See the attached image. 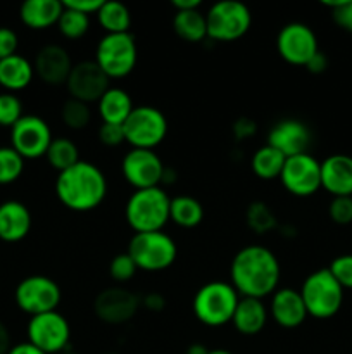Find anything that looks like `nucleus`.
Segmentation results:
<instances>
[{"label":"nucleus","mask_w":352,"mask_h":354,"mask_svg":"<svg viewBox=\"0 0 352 354\" xmlns=\"http://www.w3.org/2000/svg\"><path fill=\"white\" fill-rule=\"evenodd\" d=\"M169 220H173L182 228L199 227L204 220L202 204L195 197H175V199H171V206H169Z\"/></svg>","instance_id":"obj_29"},{"label":"nucleus","mask_w":352,"mask_h":354,"mask_svg":"<svg viewBox=\"0 0 352 354\" xmlns=\"http://www.w3.org/2000/svg\"><path fill=\"white\" fill-rule=\"evenodd\" d=\"M231 131H233L237 140H247V138L254 137L255 131H257V127H255V123L251 118H238L233 123Z\"/></svg>","instance_id":"obj_43"},{"label":"nucleus","mask_w":352,"mask_h":354,"mask_svg":"<svg viewBox=\"0 0 352 354\" xmlns=\"http://www.w3.org/2000/svg\"><path fill=\"white\" fill-rule=\"evenodd\" d=\"M328 214L337 225L352 223V196L333 197L328 207Z\"/></svg>","instance_id":"obj_39"},{"label":"nucleus","mask_w":352,"mask_h":354,"mask_svg":"<svg viewBox=\"0 0 352 354\" xmlns=\"http://www.w3.org/2000/svg\"><path fill=\"white\" fill-rule=\"evenodd\" d=\"M321 189L333 197L352 196V158L333 154L321 162Z\"/></svg>","instance_id":"obj_21"},{"label":"nucleus","mask_w":352,"mask_h":354,"mask_svg":"<svg viewBox=\"0 0 352 354\" xmlns=\"http://www.w3.org/2000/svg\"><path fill=\"white\" fill-rule=\"evenodd\" d=\"M186 354H209V351H207L206 346H204V344H199V342H195V344L188 346V349H186Z\"/></svg>","instance_id":"obj_51"},{"label":"nucleus","mask_w":352,"mask_h":354,"mask_svg":"<svg viewBox=\"0 0 352 354\" xmlns=\"http://www.w3.org/2000/svg\"><path fill=\"white\" fill-rule=\"evenodd\" d=\"M140 297L124 287H109L97 294L93 311L97 318L107 325L128 324L140 310Z\"/></svg>","instance_id":"obj_16"},{"label":"nucleus","mask_w":352,"mask_h":354,"mask_svg":"<svg viewBox=\"0 0 352 354\" xmlns=\"http://www.w3.org/2000/svg\"><path fill=\"white\" fill-rule=\"evenodd\" d=\"M207 38L214 41H235L244 37L252 24V14L245 3L223 0L206 12Z\"/></svg>","instance_id":"obj_8"},{"label":"nucleus","mask_w":352,"mask_h":354,"mask_svg":"<svg viewBox=\"0 0 352 354\" xmlns=\"http://www.w3.org/2000/svg\"><path fill=\"white\" fill-rule=\"evenodd\" d=\"M245 220H247L248 228L252 232H255V234H268V232L275 230L276 225H278L276 214L262 201H254L247 207V211H245Z\"/></svg>","instance_id":"obj_33"},{"label":"nucleus","mask_w":352,"mask_h":354,"mask_svg":"<svg viewBox=\"0 0 352 354\" xmlns=\"http://www.w3.org/2000/svg\"><path fill=\"white\" fill-rule=\"evenodd\" d=\"M306 68H307V71H309V73H314V75H320V73H323L324 69L328 68L326 55H324L323 52L320 50L316 55H314L313 59H311L309 62H307Z\"/></svg>","instance_id":"obj_46"},{"label":"nucleus","mask_w":352,"mask_h":354,"mask_svg":"<svg viewBox=\"0 0 352 354\" xmlns=\"http://www.w3.org/2000/svg\"><path fill=\"white\" fill-rule=\"evenodd\" d=\"M35 68L24 55L14 54L0 61V86L16 93L28 88L33 82Z\"/></svg>","instance_id":"obj_25"},{"label":"nucleus","mask_w":352,"mask_h":354,"mask_svg":"<svg viewBox=\"0 0 352 354\" xmlns=\"http://www.w3.org/2000/svg\"><path fill=\"white\" fill-rule=\"evenodd\" d=\"M61 120L71 130H83L92 121V111H90V104L81 102L76 99H68L62 104L61 109Z\"/></svg>","instance_id":"obj_34"},{"label":"nucleus","mask_w":352,"mask_h":354,"mask_svg":"<svg viewBox=\"0 0 352 354\" xmlns=\"http://www.w3.org/2000/svg\"><path fill=\"white\" fill-rule=\"evenodd\" d=\"M164 168L162 159L154 151H147V149H131L124 154L123 162H121L124 180L135 190L161 187Z\"/></svg>","instance_id":"obj_15"},{"label":"nucleus","mask_w":352,"mask_h":354,"mask_svg":"<svg viewBox=\"0 0 352 354\" xmlns=\"http://www.w3.org/2000/svg\"><path fill=\"white\" fill-rule=\"evenodd\" d=\"M23 102L16 93H0V127L12 128L23 118Z\"/></svg>","instance_id":"obj_36"},{"label":"nucleus","mask_w":352,"mask_h":354,"mask_svg":"<svg viewBox=\"0 0 352 354\" xmlns=\"http://www.w3.org/2000/svg\"><path fill=\"white\" fill-rule=\"evenodd\" d=\"M97 19L106 35L130 33L131 14L121 2H104L97 12Z\"/></svg>","instance_id":"obj_30"},{"label":"nucleus","mask_w":352,"mask_h":354,"mask_svg":"<svg viewBox=\"0 0 352 354\" xmlns=\"http://www.w3.org/2000/svg\"><path fill=\"white\" fill-rule=\"evenodd\" d=\"M171 6L175 7L176 12L178 10H195V9H200V0H173Z\"/></svg>","instance_id":"obj_49"},{"label":"nucleus","mask_w":352,"mask_h":354,"mask_svg":"<svg viewBox=\"0 0 352 354\" xmlns=\"http://www.w3.org/2000/svg\"><path fill=\"white\" fill-rule=\"evenodd\" d=\"M26 332L28 342L45 354L64 353L71 339L69 322L59 311L31 317Z\"/></svg>","instance_id":"obj_11"},{"label":"nucleus","mask_w":352,"mask_h":354,"mask_svg":"<svg viewBox=\"0 0 352 354\" xmlns=\"http://www.w3.org/2000/svg\"><path fill=\"white\" fill-rule=\"evenodd\" d=\"M269 313H271L273 320L283 328L299 327L309 317L302 296L299 290L292 289V287H282L273 292Z\"/></svg>","instance_id":"obj_20"},{"label":"nucleus","mask_w":352,"mask_h":354,"mask_svg":"<svg viewBox=\"0 0 352 354\" xmlns=\"http://www.w3.org/2000/svg\"><path fill=\"white\" fill-rule=\"evenodd\" d=\"M59 354H76V353H71V351H64V353H59Z\"/></svg>","instance_id":"obj_53"},{"label":"nucleus","mask_w":352,"mask_h":354,"mask_svg":"<svg viewBox=\"0 0 352 354\" xmlns=\"http://www.w3.org/2000/svg\"><path fill=\"white\" fill-rule=\"evenodd\" d=\"M171 197L162 187L135 190L124 207V216L135 234L162 232L169 221Z\"/></svg>","instance_id":"obj_3"},{"label":"nucleus","mask_w":352,"mask_h":354,"mask_svg":"<svg viewBox=\"0 0 352 354\" xmlns=\"http://www.w3.org/2000/svg\"><path fill=\"white\" fill-rule=\"evenodd\" d=\"M333 279L342 289H352V254H342L335 258L328 266Z\"/></svg>","instance_id":"obj_38"},{"label":"nucleus","mask_w":352,"mask_h":354,"mask_svg":"<svg viewBox=\"0 0 352 354\" xmlns=\"http://www.w3.org/2000/svg\"><path fill=\"white\" fill-rule=\"evenodd\" d=\"M209 354H231L226 349H214V351H209Z\"/></svg>","instance_id":"obj_52"},{"label":"nucleus","mask_w":352,"mask_h":354,"mask_svg":"<svg viewBox=\"0 0 352 354\" xmlns=\"http://www.w3.org/2000/svg\"><path fill=\"white\" fill-rule=\"evenodd\" d=\"M7 354H45V353L40 351L38 348H35V346L30 344V342H21V344L12 346Z\"/></svg>","instance_id":"obj_47"},{"label":"nucleus","mask_w":352,"mask_h":354,"mask_svg":"<svg viewBox=\"0 0 352 354\" xmlns=\"http://www.w3.org/2000/svg\"><path fill=\"white\" fill-rule=\"evenodd\" d=\"M45 158H47L48 165L54 169H57L59 173L66 171V169L75 166L78 161H81L76 144L66 137L54 138L50 147H48L47 154H45Z\"/></svg>","instance_id":"obj_31"},{"label":"nucleus","mask_w":352,"mask_h":354,"mask_svg":"<svg viewBox=\"0 0 352 354\" xmlns=\"http://www.w3.org/2000/svg\"><path fill=\"white\" fill-rule=\"evenodd\" d=\"M72 61L69 52L61 45H45L37 52L33 68L38 78L50 86L64 85L72 69Z\"/></svg>","instance_id":"obj_18"},{"label":"nucleus","mask_w":352,"mask_h":354,"mask_svg":"<svg viewBox=\"0 0 352 354\" xmlns=\"http://www.w3.org/2000/svg\"><path fill=\"white\" fill-rule=\"evenodd\" d=\"M240 296L228 282L204 283L193 297V315L207 327H223L233 320Z\"/></svg>","instance_id":"obj_4"},{"label":"nucleus","mask_w":352,"mask_h":354,"mask_svg":"<svg viewBox=\"0 0 352 354\" xmlns=\"http://www.w3.org/2000/svg\"><path fill=\"white\" fill-rule=\"evenodd\" d=\"M64 10V3L59 0H26L19 9V17L30 30H47L57 24Z\"/></svg>","instance_id":"obj_23"},{"label":"nucleus","mask_w":352,"mask_h":354,"mask_svg":"<svg viewBox=\"0 0 352 354\" xmlns=\"http://www.w3.org/2000/svg\"><path fill=\"white\" fill-rule=\"evenodd\" d=\"M285 161L286 158L282 154V152L276 151L275 147L266 144L252 154L251 168L257 178L273 180V178H280Z\"/></svg>","instance_id":"obj_28"},{"label":"nucleus","mask_w":352,"mask_h":354,"mask_svg":"<svg viewBox=\"0 0 352 354\" xmlns=\"http://www.w3.org/2000/svg\"><path fill=\"white\" fill-rule=\"evenodd\" d=\"M52 140L54 137L47 121L35 114H24L10 128V147L23 159L45 158Z\"/></svg>","instance_id":"obj_12"},{"label":"nucleus","mask_w":352,"mask_h":354,"mask_svg":"<svg viewBox=\"0 0 352 354\" xmlns=\"http://www.w3.org/2000/svg\"><path fill=\"white\" fill-rule=\"evenodd\" d=\"M138 48L131 33L104 35L95 50V62L107 78H124L135 69Z\"/></svg>","instance_id":"obj_7"},{"label":"nucleus","mask_w":352,"mask_h":354,"mask_svg":"<svg viewBox=\"0 0 352 354\" xmlns=\"http://www.w3.org/2000/svg\"><path fill=\"white\" fill-rule=\"evenodd\" d=\"M66 86H68L71 99L92 104L99 102L100 97L107 92L109 78L104 75L95 61H81L72 66Z\"/></svg>","instance_id":"obj_17"},{"label":"nucleus","mask_w":352,"mask_h":354,"mask_svg":"<svg viewBox=\"0 0 352 354\" xmlns=\"http://www.w3.org/2000/svg\"><path fill=\"white\" fill-rule=\"evenodd\" d=\"M311 144V131L302 121L282 120L269 130L268 145L282 152L285 158L307 152Z\"/></svg>","instance_id":"obj_19"},{"label":"nucleus","mask_w":352,"mask_h":354,"mask_svg":"<svg viewBox=\"0 0 352 354\" xmlns=\"http://www.w3.org/2000/svg\"><path fill=\"white\" fill-rule=\"evenodd\" d=\"M299 292L306 304L307 315L317 320L335 317L344 303V289L328 268L316 270L307 275Z\"/></svg>","instance_id":"obj_5"},{"label":"nucleus","mask_w":352,"mask_h":354,"mask_svg":"<svg viewBox=\"0 0 352 354\" xmlns=\"http://www.w3.org/2000/svg\"><path fill=\"white\" fill-rule=\"evenodd\" d=\"M176 176H178V173L173 168H168V166H166L164 173H162V183H173L176 180Z\"/></svg>","instance_id":"obj_50"},{"label":"nucleus","mask_w":352,"mask_h":354,"mask_svg":"<svg viewBox=\"0 0 352 354\" xmlns=\"http://www.w3.org/2000/svg\"><path fill=\"white\" fill-rule=\"evenodd\" d=\"M173 28L182 40L190 44H197L207 38L206 14L200 12V9L178 10L173 17Z\"/></svg>","instance_id":"obj_27"},{"label":"nucleus","mask_w":352,"mask_h":354,"mask_svg":"<svg viewBox=\"0 0 352 354\" xmlns=\"http://www.w3.org/2000/svg\"><path fill=\"white\" fill-rule=\"evenodd\" d=\"M99 140L107 147H117L124 142L123 124L102 123L99 128Z\"/></svg>","instance_id":"obj_40"},{"label":"nucleus","mask_w":352,"mask_h":354,"mask_svg":"<svg viewBox=\"0 0 352 354\" xmlns=\"http://www.w3.org/2000/svg\"><path fill=\"white\" fill-rule=\"evenodd\" d=\"M280 182L292 196H314L321 189V162L309 152L286 158Z\"/></svg>","instance_id":"obj_13"},{"label":"nucleus","mask_w":352,"mask_h":354,"mask_svg":"<svg viewBox=\"0 0 352 354\" xmlns=\"http://www.w3.org/2000/svg\"><path fill=\"white\" fill-rule=\"evenodd\" d=\"M331 16L342 30L352 33V0H345L338 9L331 10Z\"/></svg>","instance_id":"obj_42"},{"label":"nucleus","mask_w":352,"mask_h":354,"mask_svg":"<svg viewBox=\"0 0 352 354\" xmlns=\"http://www.w3.org/2000/svg\"><path fill=\"white\" fill-rule=\"evenodd\" d=\"M268 322V310L262 299L254 297H240L233 315V327L242 335H257Z\"/></svg>","instance_id":"obj_24"},{"label":"nucleus","mask_w":352,"mask_h":354,"mask_svg":"<svg viewBox=\"0 0 352 354\" xmlns=\"http://www.w3.org/2000/svg\"><path fill=\"white\" fill-rule=\"evenodd\" d=\"M10 348H12V346H10V334L9 330H7L6 324L0 320V354H7Z\"/></svg>","instance_id":"obj_48"},{"label":"nucleus","mask_w":352,"mask_h":354,"mask_svg":"<svg viewBox=\"0 0 352 354\" xmlns=\"http://www.w3.org/2000/svg\"><path fill=\"white\" fill-rule=\"evenodd\" d=\"M137 272H138L137 265H135V261L131 259V256L128 254V252L114 256L113 261H110V265H109L110 277H113L114 282H117V283L130 282Z\"/></svg>","instance_id":"obj_37"},{"label":"nucleus","mask_w":352,"mask_h":354,"mask_svg":"<svg viewBox=\"0 0 352 354\" xmlns=\"http://www.w3.org/2000/svg\"><path fill=\"white\" fill-rule=\"evenodd\" d=\"M55 194L62 206L76 213H88L99 207L107 196V180L99 166L78 161L55 180Z\"/></svg>","instance_id":"obj_2"},{"label":"nucleus","mask_w":352,"mask_h":354,"mask_svg":"<svg viewBox=\"0 0 352 354\" xmlns=\"http://www.w3.org/2000/svg\"><path fill=\"white\" fill-rule=\"evenodd\" d=\"M57 28L59 33L64 38H68V40H79L88 31L90 16L64 6V10H62L61 17L57 21Z\"/></svg>","instance_id":"obj_32"},{"label":"nucleus","mask_w":352,"mask_h":354,"mask_svg":"<svg viewBox=\"0 0 352 354\" xmlns=\"http://www.w3.org/2000/svg\"><path fill=\"white\" fill-rule=\"evenodd\" d=\"M140 303H141V306L147 308L148 311H155V313H157V311H162V310H164V306H166L164 296H162V294H159V292L147 294L145 297H141Z\"/></svg>","instance_id":"obj_45"},{"label":"nucleus","mask_w":352,"mask_h":354,"mask_svg":"<svg viewBox=\"0 0 352 354\" xmlns=\"http://www.w3.org/2000/svg\"><path fill=\"white\" fill-rule=\"evenodd\" d=\"M280 270L278 258L264 245H245L235 254L230 266L231 286L240 297L262 299L278 289Z\"/></svg>","instance_id":"obj_1"},{"label":"nucleus","mask_w":352,"mask_h":354,"mask_svg":"<svg viewBox=\"0 0 352 354\" xmlns=\"http://www.w3.org/2000/svg\"><path fill=\"white\" fill-rule=\"evenodd\" d=\"M64 3L66 7H69V9H75L78 10V12H83L86 14V16H90V14H97L99 12V9L102 7V0H66Z\"/></svg>","instance_id":"obj_44"},{"label":"nucleus","mask_w":352,"mask_h":354,"mask_svg":"<svg viewBox=\"0 0 352 354\" xmlns=\"http://www.w3.org/2000/svg\"><path fill=\"white\" fill-rule=\"evenodd\" d=\"M280 57L292 66H306L320 52L313 28L304 23H289L276 38Z\"/></svg>","instance_id":"obj_14"},{"label":"nucleus","mask_w":352,"mask_h":354,"mask_svg":"<svg viewBox=\"0 0 352 354\" xmlns=\"http://www.w3.org/2000/svg\"><path fill=\"white\" fill-rule=\"evenodd\" d=\"M123 130L124 142L131 149L154 151L168 135V120L157 107L137 106L123 123Z\"/></svg>","instance_id":"obj_9"},{"label":"nucleus","mask_w":352,"mask_h":354,"mask_svg":"<svg viewBox=\"0 0 352 354\" xmlns=\"http://www.w3.org/2000/svg\"><path fill=\"white\" fill-rule=\"evenodd\" d=\"M17 308L30 317L57 311L62 292L55 280L45 275H31L21 280L14 292Z\"/></svg>","instance_id":"obj_10"},{"label":"nucleus","mask_w":352,"mask_h":354,"mask_svg":"<svg viewBox=\"0 0 352 354\" xmlns=\"http://www.w3.org/2000/svg\"><path fill=\"white\" fill-rule=\"evenodd\" d=\"M24 171V159L12 147H0V185H10Z\"/></svg>","instance_id":"obj_35"},{"label":"nucleus","mask_w":352,"mask_h":354,"mask_svg":"<svg viewBox=\"0 0 352 354\" xmlns=\"http://www.w3.org/2000/svg\"><path fill=\"white\" fill-rule=\"evenodd\" d=\"M128 254L138 270L144 272H162L176 261L178 248L176 242L164 232L135 234L128 244Z\"/></svg>","instance_id":"obj_6"},{"label":"nucleus","mask_w":352,"mask_h":354,"mask_svg":"<svg viewBox=\"0 0 352 354\" xmlns=\"http://www.w3.org/2000/svg\"><path fill=\"white\" fill-rule=\"evenodd\" d=\"M97 107H99V116L102 118V123L114 124H123L135 109L130 93L117 86H109L97 102Z\"/></svg>","instance_id":"obj_26"},{"label":"nucleus","mask_w":352,"mask_h":354,"mask_svg":"<svg viewBox=\"0 0 352 354\" xmlns=\"http://www.w3.org/2000/svg\"><path fill=\"white\" fill-rule=\"evenodd\" d=\"M17 44H19V40H17L16 31L0 26V61L17 54Z\"/></svg>","instance_id":"obj_41"},{"label":"nucleus","mask_w":352,"mask_h":354,"mask_svg":"<svg viewBox=\"0 0 352 354\" xmlns=\"http://www.w3.org/2000/svg\"><path fill=\"white\" fill-rule=\"evenodd\" d=\"M31 213L19 201H6L0 204V241L19 242L30 234Z\"/></svg>","instance_id":"obj_22"}]
</instances>
